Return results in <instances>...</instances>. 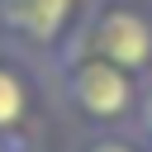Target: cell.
<instances>
[{
    "label": "cell",
    "instance_id": "cell-7",
    "mask_svg": "<svg viewBox=\"0 0 152 152\" xmlns=\"http://www.w3.org/2000/svg\"><path fill=\"white\" fill-rule=\"evenodd\" d=\"M0 152H38V142H19V138H0Z\"/></svg>",
    "mask_w": 152,
    "mask_h": 152
},
{
    "label": "cell",
    "instance_id": "cell-2",
    "mask_svg": "<svg viewBox=\"0 0 152 152\" xmlns=\"http://www.w3.org/2000/svg\"><path fill=\"white\" fill-rule=\"evenodd\" d=\"M86 14L90 0H0V43L52 71L76 48Z\"/></svg>",
    "mask_w": 152,
    "mask_h": 152
},
{
    "label": "cell",
    "instance_id": "cell-4",
    "mask_svg": "<svg viewBox=\"0 0 152 152\" xmlns=\"http://www.w3.org/2000/svg\"><path fill=\"white\" fill-rule=\"evenodd\" d=\"M33 124H38V86L28 76V66L0 57V138L38 142Z\"/></svg>",
    "mask_w": 152,
    "mask_h": 152
},
{
    "label": "cell",
    "instance_id": "cell-6",
    "mask_svg": "<svg viewBox=\"0 0 152 152\" xmlns=\"http://www.w3.org/2000/svg\"><path fill=\"white\" fill-rule=\"evenodd\" d=\"M133 133L142 138V147L152 152V76L142 81V95H138V114H133Z\"/></svg>",
    "mask_w": 152,
    "mask_h": 152
},
{
    "label": "cell",
    "instance_id": "cell-1",
    "mask_svg": "<svg viewBox=\"0 0 152 152\" xmlns=\"http://www.w3.org/2000/svg\"><path fill=\"white\" fill-rule=\"evenodd\" d=\"M52 81H57V95L71 109V119H81L90 133L95 128H133L142 81L133 71L114 66L109 57H95V52L71 48L52 66Z\"/></svg>",
    "mask_w": 152,
    "mask_h": 152
},
{
    "label": "cell",
    "instance_id": "cell-5",
    "mask_svg": "<svg viewBox=\"0 0 152 152\" xmlns=\"http://www.w3.org/2000/svg\"><path fill=\"white\" fill-rule=\"evenodd\" d=\"M71 152H147V147H142V138H138L133 128H95V133H86Z\"/></svg>",
    "mask_w": 152,
    "mask_h": 152
},
{
    "label": "cell",
    "instance_id": "cell-3",
    "mask_svg": "<svg viewBox=\"0 0 152 152\" xmlns=\"http://www.w3.org/2000/svg\"><path fill=\"white\" fill-rule=\"evenodd\" d=\"M76 48L109 57L114 66L147 81L152 76V10H142L138 0H100L90 5Z\"/></svg>",
    "mask_w": 152,
    "mask_h": 152
}]
</instances>
